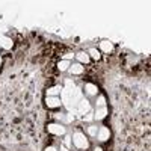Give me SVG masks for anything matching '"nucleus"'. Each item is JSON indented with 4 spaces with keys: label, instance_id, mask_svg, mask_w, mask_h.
<instances>
[{
    "label": "nucleus",
    "instance_id": "f257e3e1",
    "mask_svg": "<svg viewBox=\"0 0 151 151\" xmlns=\"http://www.w3.org/2000/svg\"><path fill=\"white\" fill-rule=\"evenodd\" d=\"M71 141H73L74 147L79 148V150H88V148H89V141H88V137L82 132H74Z\"/></svg>",
    "mask_w": 151,
    "mask_h": 151
},
{
    "label": "nucleus",
    "instance_id": "f03ea898",
    "mask_svg": "<svg viewBox=\"0 0 151 151\" xmlns=\"http://www.w3.org/2000/svg\"><path fill=\"white\" fill-rule=\"evenodd\" d=\"M47 130H48V133L56 134V136H62V134L67 133L65 125H62V124H59V122H52V124H48V125H47Z\"/></svg>",
    "mask_w": 151,
    "mask_h": 151
},
{
    "label": "nucleus",
    "instance_id": "7ed1b4c3",
    "mask_svg": "<svg viewBox=\"0 0 151 151\" xmlns=\"http://www.w3.org/2000/svg\"><path fill=\"white\" fill-rule=\"evenodd\" d=\"M110 137V130L106 127V125H101V127H98V133H97V139L100 142H106L107 139Z\"/></svg>",
    "mask_w": 151,
    "mask_h": 151
},
{
    "label": "nucleus",
    "instance_id": "20e7f679",
    "mask_svg": "<svg viewBox=\"0 0 151 151\" xmlns=\"http://www.w3.org/2000/svg\"><path fill=\"white\" fill-rule=\"evenodd\" d=\"M45 104H47L48 109H56V107H59L62 104V101H60L59 97H47L45 98Z\"/></svg>",
    "mask_w": 151,
    "mask_h": 151
},
{
    "label": "nucleus",
    "instance_id": "39448f33",
    "mask_svg": "<svg viewBox=\"0 0 151 151\" xmlns=\"http://www.w3.org/2000/svg\"><path fill=\"white\" fill-rule=\"evenodd\" d=\"M107 113H109V110H107V107H106V106H104V107H97V110H95V113H94V119L101 121V119H104V118H106Z\"/></svg>",
    "mask_w": 151,
    "mask_h": 151
},
{
    "label": "nucleus",
    "instance_id": "423d86ee",
    "mask_svg": "<svg viewBox=\"0 0 151 151\" xmlns=\"http://www.w3.org/2000/svg\"><path fill=\"white\" fill-rule=\"evenodd\" d=\"M68 71H70V74H74V76H79V74H83V71H85V67L82 65V64H73L70 68H68Z\"/></svg>",
    "mask_w": 151,
    "mask_h": 151
},
{
    "label": "nucleus",
    "instance_id": "0eeeda50",
    "mask_svg": "<svg viewBox=\"0 0 151 151\" xmlns=\"http://www.w3.org/2000/svg\"><path fill=\"white\" fill-rule=\"evenodd\" d=\"M85 91H86L88 95L95 97V95L98 94V88H97V85H94V83H86V85H85Z\"/></svg>",
    "mask_w": 151,
    "mask_h": 151
},
{
    "label": "nucleus",
    "instance_id": "6e6552de",
    "mask_svg": "<svg viewBox=\"0 0 151 151\" xmlns=\"http://www.w3.org/2000/svg\"><path fill=\"white\" fill-rule=\"evenodd\" d=\"M100 48H101L104 53H112L113 52V44L107 40H103L101 42H100Z\"/></svg>",
    "mask_w": 151,
    "mask_h": 151
},
{
    "label": "nucleus",
    "instance_id": "1a4fd4ad",
    "mask_svg": "<svg viewBox=\"0 0 151 151\" xmlns=\"http://www.w3.org/2000/svg\"><path fill=\"white\" fill-rule=\"evenodd\" d=\"M74 56H76V59L79 60V64H82V65H83V64H88V62H89V59H91L89 55H88L86 52H79L77 55H74Z\"/></svg>",
    "mask_w": 151,
    "mask_h": 151
},
{
    "label": "nucleus",
    "instance_id": "9d476101",
    "mask_svg": "<svg viewBox=\"0 0 151 151\" xmlns=\"http://www.w3.org/2000/svg\"><path fill=\"white\" fill-rule=\"evenodd\" d=\"M89 109H91V106H89V101H88V100H82V101L79 103V112L82 113H88L89 112Z\"/></svg>",
    "mask_w": 151,
    "mask_h": 151
},
{
    "label": "nucleus",
    "instance_id": "9b49d317",
    "mask_svg": "<svg viewBox=\"0 0 151 151\" xmlns=\"http://www.w3.org/2000/svg\"><path fill=\"white\" fill-rule=\"evenodd\" d=\"M60 86H52L47 89V97H58L60 94Z\"/></svg>",
    "mask_w": 151,
    "mask_h": 151
},
{
    "label": "nucleus",
    "instance_id": "f8f14e48",
    "mask_svg": "<svg viewBox=\"0 0 151 151\" xmlns=\"http://www.w3.org/2000/svg\"><path fill=\"white\" fill-rule=\"evenodd\" d=\"M70 67H71V62L70 60H65V59H62L59 64H58V70L59 71H68Z\"/></svg>",
    "mask_w": 151,
    "mask_h": 151
},
{
    "label": "nucleus",
    "instance_id": "ddd939ff",
    "mask_svg": "<svg viewBox=\"0 0 151 151\" xmlns=\"http://www.w3.org/2000/svg\"><path fill=\"white\" fill-rule=\"evenodd\" d=\"M86 53L89 55V58H92V59H95V60H98L100 58H101V55H100V52H98L97 48H94V47H91V48L88 50Z\"/></svg>",
    "mask_w": 151,
    "mask_h": 151
},
{
    "label": "nucleus",
    "instance_id": "4468645a",
    "mask_svg": "<svg viewBox=\"0 0 151 151\" xmlns=\"http://www.w3.org/2000/svg\"><path fill=\"white\" fill-rule=\"evenodd\" d=\"M97 133H98V127H97V125H94V124L88 125V134L92 136V137H95V136H97Z\"/></svg>",
    "mask_w": 151,
    "mask_h": 151
},
{
    "label": "nucleus",
    "instance_id": "2eb2a0df",
    "mask_svg": "<svg viewBox=\"0 0 151 151\" xmlns=\"http://www.w3.org/2000/svg\"><path fill=\"white\" fill-rule=\"evenodd\" d=\"M97 107H104L106 106V97L104 95H100L98 98H97Z\"/></svg>",
    "mask_w": 151,
    "mask_h": 151
},
{
    "label": "nucleus",
    "instance_id": "dca6fc26",
    "mask_svg": "<svg viewBox=\"0 0 151 151\" xmlns=\"http://www.w3.org/2000/svg\"><path fill=\"white\" fill-rule=\"evenodd\" d=\"M3 41H5V42H3V47H5V48H11V47H12V41L9 40V38H5Z\"/></svg>",
    "mask_w": 151,
    "mask_h": 151
},
{
    "label": "nucleus",
    "instance_id": "f3484780",
    "mask_svg": "<svg viewBox=\"0 0 151 151\" xmlns=\"http://www.w3.org/2000/svg\"><path fill=\"white\" fill-rule=\"evenodd\" d=\"M64 142H65V147H67V148H70V147H71V142H73V141H71V137H70V136H67Z\"/></svg>",
    "mask_w": 151,
    "mask_h": 151
},
{
    "label": "nucleus",
    "instance_id": "a211bd4d",
    "mask_svg": "<svg viewBox=\"0 0 151 151\" xmlns=\"http://www.w3.org/2000/svg\"><path fill=\"white\" fill-rule=\"evenodd\" d=\"M71 58H74V55H73V53H68V55H65V56H64V59H65V60H70Z\"/></svg>",
    "mask_w": 151,
    "mask_h": 151
},
{
    "label": "nucleus",
    "instance_id": "6ab92c4d",
    "mask_svg": "<svg viewBox=\"0 0 151 151\" xmlns=\"http://www.w3.org/2000/svg\"><path fill=\"white\" fill-rule=\"evenodd\" d=\"M44 151H58V148L56 147H47Z\"/></svg>",
    "mask_w": 151,
    "mask_h": 151
},
{
    "label": "nucleus",
    "instance_id": "aec40b11",
    "mask_svg": "<svg viewBox=\"0 0 151 151\" xmlns=\"http://www.w3.org/2000/svg\"><path fill=\"white\" fill-rule=\"evenodd\" d=\"M60 151H70V148H67V147L62 145V147H60Z\"/></svg>",
    "mask_w": 151,
    "mask_h": 151
},
{
    "label": "nucleus",
    "instance_id": "412c9836",
    "mask_svg": "<svg viewBox=\"0 0 151 151\" xmlns=\"http://www.w3.org/2000/svg\"><path fill=\"white\" fill-rule=\"evenodd\" d=\"M94 151H103V150L100 148V147H95V148H94Z\"/></svg>",
    "mask_w": 151,
    "mask_h": 151
},
{
    "label": "nucleus",
    "instance_id": "4be33fe9",
    "mask_svg": "<svg viewBox=\"0 0 151 151\" xmlns=\"http://www.w3.org/2000/svg\"><path fill=\"white\" fill-rule=\"evenodd\" d=\"M0 65H2V56H0Z\"/></svg>",
    "mask_w": 151,
    "mask_h": 151
}]
</instances>
